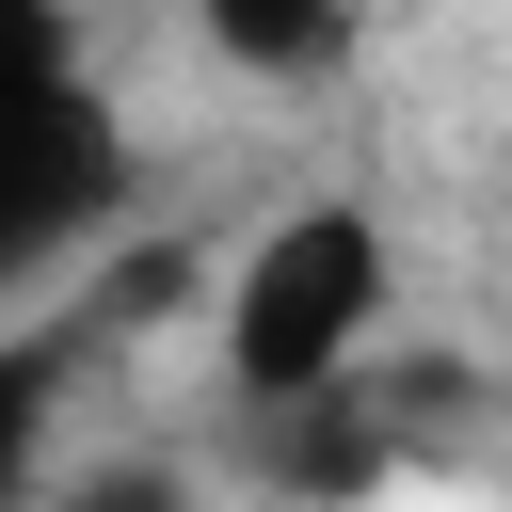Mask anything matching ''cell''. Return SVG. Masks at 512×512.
I'll return each instance as SVG.
<instances>
[{"label": "cell", "instance_id": "obj_2", "mask_svg": "<svg viewBox=\"0 0 512 512\" xmlns=\"http://www.w3.org/2000/svg\"><path fill=\"white\" fill-rule=\"evenodd\" d=\"M128 208V128L96 112V80H64L48 112L0 128V304H32L64 256H96Z\"/></svg>", "mask_w": 512, "mask_h": 512}, {"label": "cell", "instance_id": "obj_5", "mask_svg": "<svg viewBox=\"0 0 512 512\" xmlns=\"http://www.w3.org/2000/svg\"><path fill=\"white\" fill-rule=\"evenodd\" d=\"M64 368H80V336H64V320H16V336H0V512H32V448H48Z\"/></svg>", "mask_w": 512, "mask_h": 512}, {"label": "cell", "instance_id": "obj_4", "mask_svg": "<svg viewBox=\"0 0 512 512\" xmlns=\"http://www.w3.org/2000/svg\"><path fill=\"white\" fill-rule=\"evenodd\" d=\"M208 48L240 80H320L352 64V0H208Z\"/></svg>", "mask_w": 512, "mask_h": 512}, {"label": "cell", "instance_id": "obj_1", "mask_svg": "<svg viewBox=\"0 0 512 512\" xmlns=\"http://www.w3.org/2000/svg\"><path fill=\"white\" fill-rule=\"evenodd\" d=\"M368 320H384V224H368V208H288V224L240 256V288H224V384H240V400L352 384Z\"/></svg>", "mask_w": 512, "mask_h": 512}, {"label": "cell", "instance_id": "obj_7", "mask_svg": "<svg viewBox=\"0 0 512 512\" xmlns=\"http://www.w3.org/2000/svg\"><path fill=\"white\" fill-rule=\"evenodd\" d=\"M32 512H192V480H176V464H80V480L32 496Z\"/></svg>", "mask_w": 512, "mask_h": 512}, {"label": "cell", "instance_id": "obj_3", "mask_svg": "<svg viewBox=\"0 0 512 512\" xmlns=\"http://www.w3.org/2000/svg\"><path fill=\"white\" fill-rule=\"evenodd\" d=\"M240 464L288 512H368L400 480V432L368 416V384H304V400H240Z\"/></svg>", "mask_w": 512, "mask_h": 512}, {"label": "cell", "instance_id": "obj_6", "mask_svg": "<svg viewBox=\"0 0 512 512\" xmlns=\"http://www.w3.org/2000/svg\"><path fill=\"white\" fill-rule=\"evenodd\" d=\"M80 80V32H64V0H0V128L16 112H48Z\"/></svg>", "mask_w": 512, "mask_h": 512}]
</instances>
